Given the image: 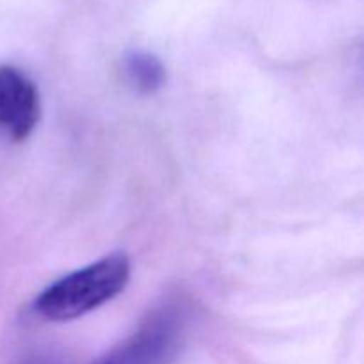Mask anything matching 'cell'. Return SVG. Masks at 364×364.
<instances>
[{"label": "cell", "mask_w": 364, "mask_h": 364, "mask_svg": "<svg viewBox=\"0 0 364 364\" xmlns=\"http://www.w3.org/2000/svg\"><path fill=\"white\" fill-rule=\"evenodd\" d=\"M130 279V262L124 255H110L78 269L38 295L34 309L48 322H70L112 301Z\"/></svg>", "instance_id": "obj_1"}, {"label": "cell", "mask_w": 364, "mask_h": 364, "mask_svg": "<svg viewBox=\"0 0 364 364\" xmlns=\"http://www.w3.org/2000/svg\"><path fill=\"white\" fill-rule=\"evenodd\" d=\"M181 322L173 309L149 316L132 336L95 364H171L180 347Z\"/></svg>", "instance_id": "obj_2"}, {"label": "cell", "mask_w": 364, "mask_h": 364, "mask_svg": "<svg viewBox=\"0 0 364 364\" xmlns=\"http://www.w3.org/2000/svg\"><path fill=\"white\" fill-rule=\"evenodd\" d=\"M41 102L34 82L13 66H0V130L13 141H25L34 132Z\"/></svg>", "instance_id": "obj_3"}, {"label": "cell", "mask_w": 364, "mask_h": 364, "mask_svg": "<svg viewBox=\"0 0 364 364\" xmlns=\"http://www.w3.org/2000/svg\"><path fill=\"white\" fill-rule=\"evenodd\" d=\"M124 73L139 92H155L166 84V68L153 53L132 52L124 57Z\"/></svg>", "instance_id": "obj_4"}, {"label": "cell", "mask_w": 364, "mask_h": 364, "mask_svg": "<svg viewBox=\"0 0 364 364\" xmlns=\"http://www.w3.org/2000/svg\"><path fill=\"white\" fill-rule=\"evenodd\" d=\"M27 364H31V363H27ZM36 364H39V363H36Z\"/></svg>", "instance_id": "obj_5"}]
</instances>
